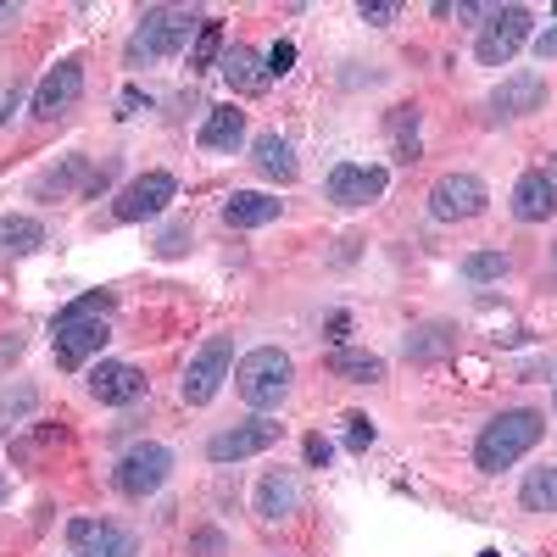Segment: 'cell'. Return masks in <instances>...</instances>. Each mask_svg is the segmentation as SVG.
<instances>
[{
	"mask_svg": "<svg viewBox=\"0 0 557 557\" xmlns=\"http://www.w3.org/2000/svg\"><path fill=\"white\" fill-rule=\"evenodd\" d=\"M107 318H112V290H89L78 301H67L51 323V351L62 368H84L89 357H101V346L112 341L107 330Z\"/></svg>",
	"mask_w": 557,
	"mask_h": 557,
	"instance_id": "obj_1",
	"label": "cell"
},
{
	"mask_svg": "<svg viewBox=\"0 0 557 557\" xmlns=\"http://www.w3.org/2000/svg\"><path fill=\"white\" fill-rule=\"evenodd\" d=\"M541 435H546V418H541V412H530V407H507V412H496L491 424L480 430V441H474V469H480V474L513 469L524 451L541 446Z\"/></svg>",
	"mask_w": 557,
	"mask_h": 557,
	"instance_id": "obj_2",
	"label": "cell"
},
{
	"mask_svg": "<svg viewBox=\"0 0 557 557\" xmlns=\"http://www.w3.org/2000/svg\"><path fill=\"white\" fill-rule=\"evenodd\" d=\"M190 34H201V17L190 7H151L139 17V28L128 34V67L139 62H162V57H178Z\"/></svg>",
	"mask_w": 557,
	"mask_h": 557,
	"instance_id": "obj_3",
	"label": "cell"
},
{
	"mask_svg": "<svg viewBox=\"0 0 557 557\" xmlns=\"http://www.w3.org/2000/svg\"><path fill=\"white\" fill-rule=\"evenodd\" d=\"M290 380H296V362L278 351V346H257V351H246L240 362H235V391L257 407V412H268V407H278L290 396Z\"/></svg>",
	"mask_w": 557,
	"mask_h": 557,
	"instance_id": "obj_4",
	"label": "cell"
},
{
	"mask_svg": "<svg viewBox=\"0 0 557 557\" xmlns=\"http://www.w3.org/2000/svg\"><path fill=\"white\" fill-rule=\"evenodd\" d=\"M168 474H173V451H168V446H157V441L128 446V451L117 457V469H112L117 491H123V496H134V502L157 496V491L168 485Z\"/></svg>",
	"mask_w": 557,
	"mask_h": 557,
	"instance_id": "obj_5",
	"label": "cell"
},
{
	"mask_svg": "<svg viewBox=\"0 0 557 557\" xmlns=\"http://www.w3.org/2000/svg\"><path fill=\"white\" fill-rule=\"evenodd\" d=\"M530 12L524 7H491V23L480 28V39H474V62L480 67H507L519 57V45L530 39Z\"/></svg>",
	"mask_w": 557,
	"mask_h": 557,
	"instance_id": "obj_6",
	"label": "cell"
},
{
	"mask_svg": "<svg viewBox=\"0 0 557 557\" xmlns=\"http://www.w3.org/2000/svg\"><path fill=\"white\" fill-rule=\"evenodd\" d=\"M228 362H235V341H228V335H212V341L190 357V368H184L178 396L190 401V407H207V401L218 396V385L228 380Z\"/></svg>",
	"mask_w": 557,
	"mask_h": 557,
	"instance_id": "obj_7",
	"label": "cell"
},
{
	"mask_svg": "<svg viewBox=\"0 0 557 557\" xmlns=\"http://www.w3.org/2000/svg\"><path fill=\"white\" fill-rule=\"evenodd\" d=\"M485 201L491 196L474 173H446V178L430 184V218L435 223H469V218L485 212Z\"/></svg>",
	"mask_w": 557,
	"mask_h": 557,
	"instance_id": "obj_8",
	"label": "cell"
},
{
	"mask_svg": "<svg viewBox=\"0 0 557 557\" xmlns=\"http://www.w3.org/2000/svg\"><path fill=\"white\" fill-rule=\"evenodd\" d=\"M78 96H84V62L78 57H62L51 73L39 78V89H34V117L39 123H57V117H67L78 107Z\"/></svg>",
	"mask_w": 557,
	"mask_h": 557,
	"instance_id": "obj_9",
	"label": "cell"
},
{
	"mask_svg": "<svg viewBox=\"0 0 557 557\" xmlns=\"http://www.w3.org/2000/svg\"><path fill=\"white\" fill-rule=\"evenodd\" d=\"M173 196H178V178H173V173H162V168H157V173H139L128 190L117 196L112 218H117V223H146V218H157Z\"/></svg>",
	"mask_w": 557,
	"mask_h": 557,
	"instance_id": "obj_10",
	"label": "cell"
},
{
	"mask_svg": "<svg viewBox=\"0 0 557 557\" xmlns=\"http://www.w3.org/2000/svg\"><path fill=\"white\" fill-rule=\"evenodd\" d=\"M67 546H73V557H134L139 552L134 530H123L112 519H73L67 524Z\"/></svg>",
	"mask_w": 557,
	"mask_h": 557,
	"instance_id": "obj_11",
	"label": "cell"
},
{
	"mask_svg": "<svg viewBox=\"0 0 557 557\" xmlns=\"http://www.w3.org/2000/svg\"><path fill=\"white\" fill-rule=\"evenodd\" d=\"M385 184H391L385 168L341 162V168H330V201H335V207H368V201H380V196H385Z\"/></svg>",
	"mask_w": 557,
	"mask_h": 557,
	"instance_id": "obj_12",
	"label": "cell"
},
{
	"mask_svg": "<svg viewBox=\"0 0 557 557\" xmlns=\"http://www.w3.org/2000/svg\"><path fill=\"white\" fill-rule=\"evenodd\" d=\"M278 441V424L273 418H251V424H235V430H223L207 441V457L212 462H240V457H257Z\"/></svg>",
	"mask_w": 557,
	"mask_h": 557,
	"instance_id": "obj_13",
	"label": "cell"
},
{
	"mask_svg": "<svg viewBox=\"0 0 557 557\" xmlns=\"http://www.w3.org/2000/svg\"><path fill=\"white\" fill-rule=\"evenodd\" d=\"M89 396L107 401V407H128L146 396V374L134 362H96L89 368Z\"/></svg>",
	"mask_w": 557,
	"mask_h": 557,
	"instance_id": "obj_14",
	"label": "cell"
},
{
	"mask_svg": "<svg viewBox=\"0 0 557 557\" xmlns=\"http://www.w3.org/2000/svg\"><path fill=\"white\" fill-rule=\"evenodd\" d=\"M546 107V78L541 73H513L491 89V112L496 117H530Z\"/></svg>",
	"mask_w": 557,
	"mask_h": 557,
	"instance_id": "obj_15",
	"label": "cell"
},
{
	"mask_svg": "<svg viewBox=\"0 0 557 557\" xmlns=\"http://www.w3.org/2000/svg\"><path fill=\"white\" fill-rule=\"evenodd\" d=\"M552 212H557V178H546V168L519 173V184H513V218L519 223H546Z\"/></svg>",
	"mask_w": 557,
	"mask_h": 557,
	"instance_id": "obj_16",
	"label": "cell"
},
{
	"mask_svg": "<svg viewBox=\"0 0 557 557\" xmlns=\"http://www.w3.org/2000/svg\"><path fill=\"white\" fill-rule=\"evenodd\" d=\"M246 139V112L240 107H212L201 123V151H235Z\"/></svg>",
	"mask_w": 557,
	"mask_h": 557,
	"instance_id": "obj_17",
	"label": "cell"
},
{
	"mask_svg": "<svg viewBox=\"0 0 557 557\" xmlns=\"http://www.w3.org/2000/svg\"><path fill=\"white\" fill-rule=\"evenodd\" d=\"M273 218H278V201L262 196V190H240V196L223 201V223H228V228H262V223H273Z\"/></svg>",
	"mask_w": 557,
	"mask_h": 557,
	"instance_id": "obj_18",
	"label": "cell"
},
{
	"mask_svg": "<svg viewBox=\"0 0 557 557\" xmlns=\"http://www.w3.org/2000/svg\"><path fill=\"white\" fill-rule=\"evenodd\" d=\"M330 374H335V380H351V385H374V380H385V357L335 346V351H330Z\"/></svg>",
	"mask_w": 557,
	"mask_h": 557,
	"instance_id": "obj_19",
	"label": "cell"
},
{
	"mask_svg": "<svg viewBox=\"0 0 557 557\" xmlns=\"http://www.w3.org/2000/svg\"><path fill=\"white\" fill-rule=\"evenodd\" d=\"M251 162H257V173H268V178H278V184L296 178V151H290V139H278V134H257Z\"/></svg>",
	"mask_w": 557,
	"mask_h": 557,
	"instance_id": "obj_20",
	"label": "cell"
},
{
	"mask_svg": "<svg viewBox=\"0 0 557 557\" xmlns=\"http://www.w3.org/2000/svg\"><path fill=\"white\" fill-rule=\"evenodd\" d=\"M296 502H301V491H296L290 474H268V480L257 485V513H262V519H290Z\"/></svg>",
	"mask_w": 557,
	"mask_h": 557,
	"instance_id": "obj_21",
	"label": "cell"
},
{
	"mask_svg": "<svg viewBox=\"0 0 557 557\" xmlns=\"http://www.w3.org/2000/svg\"><path fill=\"white\" fill-rule=\"evenodd\" d=\"M385 134H391L396 162H418V107H391L385 112Z\"/></svg>",
	"mask_w": 557,
	"mask_h": 557,
	"instance_id": "obj_22",
	"label": "cell"
},
{
	"mask_svg": "<svg viewBox=\"0 0 557 557\" xmlns=\"http://www.w3.org/2000/svg\"><path fill=\"white\" fill-rule=\"evenodd\" d=\"M218 67H223V78L235 84V89H262L268 78L257 73L262 62H257V51H246V45H228V51L218 57Z\"/></svg>",
	"mask_w": 557,
	"mask_h": 557,
	"instance_id": "obj_23",
	"label": "cell"
},
{
	"mask_svg": "<svg viewBox=\"0 0 557 557\" xmlns=\"http://www.w3.org/2000/svg\"><path fill=\"white\" fill-rule=\"evenodd\" d=\"M45 246V228L34 218H0V251H12V257H34Z\"/></svg>",
	"mask_w": 557,
	"mask_h": 557,
	"instance_id": "obj_24",
	"label": "cell"
},
{
	"mask_svg": "<svg viewBox=\"0 0 557 557\" xmlns=\"http://www.w3.org/2000/svg\"><path fill=\"white\" fill-rule=\"evenodd\" d=\"M519 496H524L530 513H557V469H530Z\"/></svg>",
	"mask_w": 557,
	"mask_h": 557,
	"instance_id": "obj_25",
	"label": "cell"
},
{
	"mask_svg": "<svg viewBox=\"0 0 557 557\" xmlns=\"http://www.w3.org/2000/svg\"><path fill=\"white\" fill-rule=\"evenodd\" d=\"M223 51V23L218 17H201V34L190 39V73H207Z\"/></svg>",
	"mask_w": 557,
	"mask_h": 557,
	"instance_id": "obj_26",
	"label": "cell"
},
{
	"mask_svg": "<svg viewBox=\"0 0 557 557\" xmlns=\"http://www.w3.org/2000/svg\"><path fill=\"white\" fill-rule=\"evenodd\" d=\"M507 251H474V257H462V278L469 285H491V278H507Z\"/></svg>",
	"mask_w": 557,
	"mask_h": 557,
	"instance_id": "obj_27",
	"label": "cell"
},
{
	"mask_svg": "<svg viewBox=\"0 0 557 557\" xmlns=\"http://www.w3.org/2000/svg\"><path fill=\"white\" fill-rule=\"evenodd\" d=\"M446 346H451V330H446V323H430V330L407 335V357H412V362H430V357H441Z\"/></svg>",
	"mask_w": 557,
	"mask_h": 557,
	"instance_id": "obj_28",
	"label": "cell"
},
{
	"mask_svg": "<svg viewBox=\"0 0 557 557\" xmlns=\"http://www.w3.org/2000/svg\"><path fill=\"white\" fill-rule=\"evenodd\" d=\"M78 178H84V157H67L57 173H45V178L34 184V190H39V196H51V190H57V196H67V190H78Z\"/></svg>",
	"mask_w": 557,
	"mask_h": 557,
	"instance_id": "obj_29",
	"label": "cell"
},
{
	"mask_svg": "<svg viewBox=\"0 0 557 557\" xmlns=\"http://www.w3.org/2000/svg\"><path fill=\"white\" fill-rule=\"evenodd\" d=\"M290 67H296V45H290V39H278L273 51H268V62H262V78H285Z\"/></svg>",
	"mask_w": 557,
	"mask_h": 557,
	"instance_id": "obj_30",
	"label": "cell"
},
{
	"mask_svg": "<svg viewBox=\"0 0 557 557\" xmlns=\"http://www.w3.org/2000/svg\"><path fill=\"white\" fill-rule=\"evenodd\" d=\"M184 251H190V223H173L157 235V257H184Z\"/></svg>",
	"mask_w": 557,
	"mask_h": 557,
	"instance_id": "obj_31",
	"label": "cell"
},
{
	"mask_svg": "<svg viewBox=\"0 0 557 557\" xmlns=\"http://www.w3.org/2000/svg\"><path fill=\"white\" fill-rule=\"evenodd\" d=\"M346 446H351V451L374 446V418H368V412H351V418H346Z\"/></svg>",
	"mask_w": 557,
	"mask_h": 557,
	"instance_id": "obj_32",
	"label": "cell"
},
{
	"mask_svg": "<svg viewBox=\"0 0 557 557\" xmlns=\"http://www.w3.org/2000/svg\"><path fill=\"white\" fill-rule=\"evenodd\" d=\"M301 451H307L312 469H330V457H335V446L323 441V435H307V441H301Z\"/></svg>",
	"mask_w": 557,
	"mask_h": 557,
	"instance_id": "obj_33",
	"label": "cell"
},
{
	"mask_svg": "<svg viewBox=\"0 0 557 557\" xmlns=\"http://www.w3.org/2000/svg\"><path fill=\"white\" fill-rule=\"evenodd\" d=\"M139 107H151V101H146V89H134V84H128L123 96H117V117H134Z\"/></svg>",
	"mask_w": 557,
	"mask_h": 557,
	"instance_id": "obj_34",
	"label": "cell"
},
{
	"mask_svg": "<svg viewBox=\"0 0 557 557\" xmlns=\"http://www.w3.org/2000/svg\"><path fill=\"white\" fill-rule=\"evenodd\" d=\"M362 17H368V23H380V28H385V23L396 17V0H374V7H368V0H362Z\"/></svg>",
	"mask_w": 557,
	"mask_h": 557,
	"instance_id": "obj_35",
	"label": "cell"
},
{
	"mask_svg": "<svg viewBox=\"0 0 557 557\" xmlns=\"http://www.w3.org/2000/svg\"><path fill=\"white\" fill-rule=\"evenodd\" d=\"M17 101H23V84H12V89H0V128L12 123V112H17Z\"/></svg>",
	"mask_w": 557,
	"mask_h": 557,
	"instance_id": "obj_36",
	"label": "cell"
},
{
	"mask_svg": "<svg viewBox=\"0 0 557 557\" xmlns=\"http://www.w3.org/2000/svg\"><path fill=\"white\" fill-rule=\"evenodd\" d=\"M535 57H541V62H546V57H557V23H552V28L535 39Z\"/></svg>",
	"mask_w": 557,
	"mask_h": 557,
	"instance_id": "obj_37",
	"label": "cell"
},
{
	"mask_svg": "<svg viewBox=\"0 0 557 557\" xmlns=\"http://www.w3.org/2000/svg\"><path fill=\"white\" fill-rule=\"evenodd\" d=\"M7 17H17V7H0V23H7Z\"/></svg>",
	"mask_w": 557,
	"mask_h": 557,
	"instance_id": "obj_38",
	"label": "cell"
},
{
	"mask_svg": "<svg viewBox=\"0 0 557 557\" xmlns=\"http://www.w3.org/2000/svg\"><path fill=\"white\" fill-rule=\"evenodd\" d=\"M0 502H7V474H0Z\"/></svg>",
	"mask_w": 557,
	"mask_h": 557,
	"instance_id": "obj_39",
	"label": "cell"
},
{
	"mask_svg": "<svg viewBox=\"0 0 557 557\" xmlns=\"http://www.w3.org/2000/svg\"><path fill=\"white\" fill-rule=\"evenodd\" d=\"M552 262H557V251H552Z\"/></svg>",
	"mask_w": 557,
	"mask_h": 557,
	"instance_id": "obj_40",
	"label": "cell"
}]
</instances>
